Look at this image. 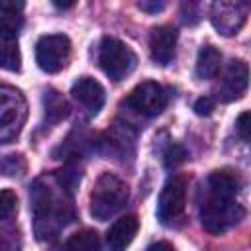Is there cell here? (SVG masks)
I'll return each mask as SVG.
<instances>
[{
	"mask_svg": "<svg viewBox=\"0 0 251 251\" xmlns=\"http://www.w3.org/2000/svg\"><path fill=\"white\" fill-rule=\"evenodd\" d=\"M78 175L59 171L51 178H37L31 186L33 229L37 239H53L73 220V188Z\"/></svg>",
	"mask_w": 251,
	"mask_h": 251,
	"instance_id": "6da1fadb",
	"label": "cell"
},
{
	"mask_svg": "<svg viewBox=\"0 0 251 251\" xmlns=\"http://www.w3.org/2000/svg\"><path fill=\"white\" fill-rule=\"evenodd\" d=\"M239 188L241 178L229 169L214 171L208 176L200 200V222L206 231L220 235L243 220L245 210L237 202Z\"/></svg>",
	"mask_w": 251,
	"mask_h": 251,
	"instance_id": "7a4b0ae2",
	"label": "cell"
},
{
	"mask_svg": "<svg viewBox=\"0 0 251 251\" xmlns=\"http://www.w3.org/2000/svg\"><path fill=\"white\" fill-rule=\"evenodd\" d=\"M127 184L112 173H102L90 192V214L96 220L106 222L127 204Z\"/></svg>",
	"mask_w": 251,
	"mask_h": 251,
	"instance_id": "3957f363",
	"label": "cell"
},
{
	"mask_svg": "<svg viewBox=\"0 0 251 251\" xmlns=\"http://www.w3.org/2000/svg\"><path fill=\"white\" fill-rule=\"evenodd\" d=\"M27 118V104L24 94L10 86L0 84V143L14 141Z\"/></svg>",
	"mask_w": 251,
	"mask_h": 251,
	"instance_id": "277c9868",
	"label": "cell"
},
{
	"mask_svg": "<svg viewBox=\"0 0 251 251\" xmlns=\"http://www.w3.org/2000/svg\"><path fill=\"white\" fill-rule=\"evenodd\" d=\"M98 65L100 69L112 78V80H122L126 78L137 65V57L131 51L129 45L116 37H102L98 45Z\"/></svg>",
	"mask_w": 251,
	"mask_h": 251,
	"instance_id": "5b68a950",
	"label": "cell"
},
{
	"mask_svg": "<svg viewBox=\"0 0 251 251\" xmlns=\"http://www.w3.org/2000/svg\"><path fill=\"white\" fill-rule=\"evenodd\" d=\"M71 39L63 33L41 35L35 43V63L41 71L55 75L69 65L71 59Z\"/></svg>",
	"mask_w": 251,
	"mask_h": 251,
	"instance_id": "8992f818",
	"label": "cell"
},
{
	"mask_svg": "<svg viewBox=\"0 0 251 251\" xmlns=\"http://www.w3.org/2000/svg\"><path fill=\"white\" fill-rule=\"evenodd\" d=\"M127 106L147 118L159 116L167 106V90L155 80H143L127 96Z\"/></svg>",
	"mask_w": 251,
	"mask_h": 251,
	"instance_id": "52a82bcc",
	"label": "cell"
},
{
	"mask_svg": "<svg viewBox=\"0 0 251 251\" xmlns=\"http://www.w3.org/2000/svg\"><path fill=\"white\" fill-rule=\"evenodd\" d=\"M22 25L20 16L4 14L0 18V69L6 71H20L22 67V53L18 41V29Z\"/></svg>",
	"mask_w": 251,
	"mask_h": 251,
	"instance_id": "ba28073f",
	"label": "cell"
},
{
	"mask_svg": "<svg viewBox=\"0 0 251 251\" xmlns=\"http://www.w3.org/2000/svg\"><path fill=\"white\" fill-rule=\"evenodd\" d=\"M249 84V67L245 61L241 59H233L227 63V67L224 69L218 86L214 88L216 98L222 102H231L237 100L245 94Z\"/></svg>",
	"mask_w": 251,
	"mask_h": 251,
	"instance_id": "9c48e42d",
	"label": "cell"
},
{
	"mask_svg": "<svg viewBox=\"0 0 251 251\" xmlns=\"http://www.w3.org/2000/svg\"><path fill=\"white\" fill-rule=\"evenodd\" d=\"M249 14V6L245 2H227V0H220L212 4V12H210V20L212 25L218 29V33L222 35H235Z\"/></svg>",
	"mask_w": 251,
	"mask_h": 251,
	"instance_id": "30bf717a",
	"label": "cell"
},
{
	"mask_svg": "<svg viewBox=\"0 0 251 251\" xmlns=\"http://www.w3.org/2000/svg\"><path fill=\"white\" fill-rule=\"evenodd\" d=\"M184 204H186V188H184V182L180 178H171L163 186V190L159 194L157 218L163 224H171V222H175L184 212Z\"/></svg>",
	"mask_w": 251,
	"mask_h": 251,
	"instance_id": "8fae6325",
	"label": "cell"
},
{
	"mask_svg": "<svg viewBox=\"0 0 251 251\" xmlns=\"http://www.w3.org/2000/svg\"><path fill=\"white\" fill-rule=\"evenodd\" d=\"M71 96L90 116H96L102 110L104 100H106L104 86L96 78H92V76H80V78H76L75 84H73V88H71Z\"/></svg>",
	"mask_w": 251,
	"mask_h": 251,
	"instance_id": "7c38bea8",
	"label": "cell"
},
{
	"mask_svg": "<svg viewBox=\"0 0 251 251\" xmlns=\"http://www.w3.org/2000/svg\"><path fill=\"white\" fill-rule=\"evenodd\" d=\"M176 29L171 25H157L149 33V53L157 65H169L176 49Z\"/></svg>",
	"mask_w": 251,
	"mask_h": 251,
	"instance_id": "4fadbf2b",
	"label": "cell"
},
{
	"mask_svg": "<svg viewBox=\"0 0 251 251\" xmlns=\"http://www.w3.org/2000/svg\"><path fill=\"white\" fill-rule=\"evenodd\" d=\"M139 229V220L137 216L129 214V216H122L120 220H116L108 233H106V245L110 251H126L131 241L135 239Z\"/></svg>",
	"mask_w": 251,
	"mask_h": 251,
	"instance_id": "5bb4252c",
	"label": "cell"
},
{
	"mask_svg": "<svg viewBox=\"0 0 251 251\" xmlns=\"http://www.w3.org/2000/svg\"><path fill=\"white\" fill-rule=\"evenodd\" d=\"M222 69V53L214 47V45H204L198 51V59H196V67H194V75L198 78H214Z\"/></svg>",
	"mask_w": 251,
	"mask_h": 251,
	"instance_id": "9a60e30c",
	"label": "cell"
},
{
	"mask_svg": "<svg viewBox=\"0 0 251 251\" xmlns=\"http://www.w3.org/2000/svg\"><path fill=\"white\" fill-rule=\"evenodd\" d=\"M43 104H45V124H49V126L59 124L69 114V104L57 90H51V88L45 90Z\"/></svg>",
	"mask_w": 251,
	"mask_h": 251,
	"instance_id": "2e32d148",
	"label": "cell"
},
{
	"mask_svg": "<svg viewBox=\"0 0 251 251\" xmlns=\"http://www.w3.org/2000/svg\"><path fill=\"white\" fill-rule=\"evenodd\" d=\"M65 251H102V241L94 229H80L65 241Z\"/></svg>",
	"mask_w": 251,
	"mask_h": 251,
	"instance_id": "e0dca14e",
	"label": "cell"
},
{
	"mask_svg": "<svg viewBox=\"0 0 251 251\" xmlns=\"http://www.w3.org/2000/svg\"><path fill=\"white\" fill-rule=\"evenodd\" d=\"M25 173V159L22 155H2L0 157V175L20 176Z\"/></svg>",
	"mask_w": 251,
	"mask_h": 251,
	"instance_id": "ac0fdd59",
	"label": "cell"
},
{
	"mask_svg": "<svg viewBox=\"0 0 251 251\" xmlns=\"http://www.w3.org/2000/svg\"><path fill=\"white\" fill-rule=\"evenodd\" d=\"M18 210V196L14 190H0V220H8Z\"/></svg>",
	"mask_w": 251,
	"mask_h": 251,
	"instance_id": "d6986e66",
	"label": "cell"
},
{
	"mask_svg": "<svg viewBox=\"0 0 251 251\" xmlns=\"http://www.w3.org/2000/svg\"><path fill=\"white\" fill-rule=\"evenodd\" d=\"M184 159H186V151H184L180 145H171V147L165 151V167H169V169L180 165Z\"/></svg>",
	"mask_w": 251,
	"mask_h": 251,
	"instance_id": "ffe728a7",
	"label": "cell"
},
{
	"mask_svg": "<svg viewBox=\"0 0 251 251\" xmlns=\"http://www.w3.org/2000/svg\"><path fill=\"white\" fill-rule=\"evenodd\" d=\"M249 120H251L249 112H241V114L237 116V120H235V129H237V133H239V137H241L243 141H249V133H251V124H249Z\"/></svg>",
	"mask_w": 251,
	"mask_h": 251,
	"instance_id": "44dd1931",
	"label": "cell"
},
{
	"mask_svg": "<svg viewBox=\"0 0 251 251\" xmlns=\"http://www.w3.org/2000/svg\"><path fill=\"white\" fill-rule=\"evenodd\" d=\"M212 110H214V100L210 96H202V98H198L194 102V112L198 116H210Z\"/></svg>",
	"mask_w": 251,
	"mask_h": 251,
	"instance_id": "7402d4cb",
	"label": "cell"
},
{
	"mask_svg": "<svg viewBox=\"0 0 251 251\" xmlns=\"http://www.w3.org/2000/svg\"><path fill=\"white\" fill-rule=\"evenodd\" d=\"M137 6H139L141 10H145V12H151V14H153V12H161V10L165 8L163 2H139Z\"/></svg>",
	"mask_w": 251,
	"mask_h": 251,
	"instance_id": "603a6c76",
	"label": "cell"
},
{
	"mask_svg": "<svg viewBox=\"0 0 251 251\" xmlns=\"http://www.w3.org/2000/svg\"><path fill=\"white\" fill-rule=\"evenodd\" d=\"M145 251H173V245L167 243V241H157V243L149 245Z\"/></svg>",
	"mask_w": 251,
	"mask_h": 251,
	"instance_id": "cb8c5ba5",
	"label": "cell"
},
{
	"mask_svg": "<svg viewBox=\"0 0 251 251\" xmlns=\"http://www.w3.org/2000/svg\"><path fill=\"white\" fill-rule=\"evenodd\" d=\"M0 251H12V243L4 231H0Z\"/></svg>",
	"mask_w": 251,
	"mask_h": 251,
	"instance_id": "d4e9b609",
	"label": "cell"
},
{
	"mask_svg": "<svg viewBox=\"0 0 251 251\" xmlns=\"http://www.w3.org/2000/svg\"><path fill=\"white\" fill-rule=\"evenodd\" d=\"M55 6H57V8H71L73 2H55Z\"/></svg>",
	"mask_w": 251,
	"mask_h": 251,
	"instance_id": "484cf974",
	"label": "cell"
}]
</instances>
